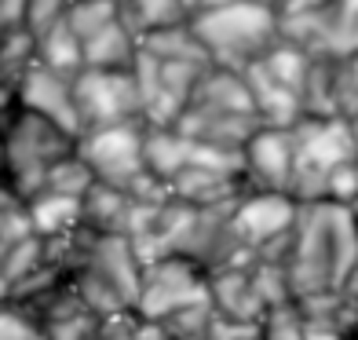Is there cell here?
Instances as JSON below:
<instances>
[{"instance_id":"1","label":"cell","mask_w":358,"mask_h":340,"mask_svg":"<svg viewBox=\"0 0 358 340\" xmlns=\"http://www.w3.org/2000/svg\"><path fill=\"white\" fill-rule=\"evenodd\" d=\"M48 241V264L62 267L66 282L88 300L92 311L117 315L136 311L139 278H143V256L124 234H99L88 227L44 238Z\"/></svg>"},{"instance_id":"2","label":"cell","mask_w":358,"mask_h":340,"mask_svg":"<svg viewBox=\"0 0 358 340\" xmlns=\"http://www.w3.org/2000/svg\"><path fill=\"white\" fill-rule=\"evenodd\" d=\"M358 264V223L340 201H296L285 249V278L292 297L340 289Z\"/></svg>"},{"instance_id":"3","label":"cell","mask_w":358,"mask_h":340,"mask_svg":"<svg viewBox=\"0 0 358 340\" xmlns=\"http://www.w3.org/2000/svg\"><path fill=\"white\" fill-rule=\"evenodd\" d=\"M190 29L213 66L223 70H245L267 48L282 37V15L278 8L259 4V0H231L223 8H208L190 15Z\"/></svg>"},{"instance_id":"4","label":"cell","mask_w":358,"mask_h":340,"mask_svg":"<svg viewBox=\"0 0 358 340\" xmlns=\"http://www.w3.org/2000/svg\"><path fill=\"white\" fill-rule=\"evenodd\" d=\"M0 121H4V183L26 201L41 190L44 172L59 157L77 150V136L44 113L19 106L15 99L0 113Z\"/></svg>"},{"instance_id":"5","label":"cell","mask_w":358,"mask_h":340,"mask_svg":"<svg viewBox=\"0 0 358 340\" xmlns=\"http://www.w3.org/2000/svg\"><path fill=\"white\" fill-rule=\"evenodd\" d=\"M289 136H292L289 194L296 201H322L325 176H329L340 161L355 157L348 118H315V113H303V118L289 128Z\"/></svg>"},{"instance_id":"6","label":"cell","mask_w":358,"mask_h":340,"mask_svg":"<svg viewBox=\"0 0 358 340\" xmlns=\"http://www.w3.org/2000/svg\"><path fill=\"white\" fill-rule=\"evenodd\" d=\"M208 304V271L183 253H161L143 260L136 315L146 322H161L183 307Z\"/></svg>"},{"instance_id":"7","label":"cell","mask_w":358,"mask_h":340,"mask_svg":"<svg viewBox=\"0 0 358 340\" xmlns=\"http://www.w3.org/2000/svg\"><path fill=\"white\" fill-rule=\"evenodd\" d=\"M143 132H146L143 121H124V125L88 128V132L77 136V154L92 169L95 183L117 187L128 194L150 176L143 161Z\"/></svg>"},{"instance_id":"8","label":"cell","mask_w":358,"mask_h":340,"mask_svg":"<svg viewBox=\"0 0 358 340\" xmlns=\"http://www.w3.org/2000/svg\"><path fill=\"white\" fill-rule=\"evenodd\" d=\"M73 110L80 132L124 121H143V95L132 70H77Z\"/></svg>"},{"instance_id":"9","label":"cell","mask_w":358,"mask_h":340,"mask_svg":"<svg viewBox=\"0 0 358 340\" xmlns=\"http://www.w3.org/2000/svg\"><path fill=\"white\" fill-rule=\"evenodd\" d=\"M296 220V198L282 190H245L231 208V227L245 249H264L274 238L289 234Z\"/></svg>"},{"instance_id":"10","label":"cell","mask_w":358,"mask_h":340,"mask_svg":"<svg viewBox=\"0 0 358 340\" xmlns=\"http://www.w3.org/2000/svg\"><path fill=\"white\" fill-rule=\"evenodd\" d=\"M241 180L245 190H282L292 183V136L289 128L256 125L241 143Z\"/></svg>"},{"instance_id":"11","label":"cell","mask_w":358,"mask_h":340,"mask_svg":"<svg viewBox=\"0 0 358 340\" xmlns=\"http://www.w3.org/2000/svg\"><path fill=\"white\" fill-rule=\"evenodd\" d=\"M15 103L26 106V110H37L44 118H52L55 125L70 128L73 136H80V121H77V110H73V77L70 73H59L44 62H29L22 70V77L15 80Z\"/></svg>"},{"instance_id":"12","label":"cell","mask_w":358,"mask_h":340,"mask_svg":"<svg viewBox=\"0 0 358 340\" xmlns=\"http://www.w3.org/2000/svg\"><path fill=\"white\" fill-rule=\"evenodd\" d=\"M249 264L252 260L208 271V304H213V311L223 315V318L256 322L259 326V315L267 311V304H264V297H259V289L252 282Z\"/></svg>"},{"instance_id":"13","label":"cell","mask_w":358,"mask_h":340,"mask_svg":"<svg viewBox=\"0 0 358 340\" xmlns=\"http://www.w3.org/2000/svg\"><path fill=\"white\" fill-rule=\"evenodd\" d=\"M249 85V95H252V110H256V121L259 125H271V128H292L300 118H303V103L300 95L278 85L259 62H249L245 70H241Z\"/></svg>"},{"instance_id":"14","label":"cell","mask_w":358,"mask_h":340,"mask_svg":"<svg viewBox=\"0 0 358 340\" xmlns=\"http://www.w3.org/2000/svg\"><path fill=\"white\" fill-rule=\"evenodd\" d=\"M139 34L124 19H113L99 34L80 41V70H132L139 59Z\"/></svg>"},{"instance_id":"15","label":"cell","mask_w":358,"mask_h":340,"mask_svg":"<svg viewBox=\"0 0 358 340\" xmlns=\"http://www.w3.org/2000/svg\"><path fill=\"white\" fill-rule=\"evenodd\" d=\"M26 216L34 234L41 238H62L80 227V198L55 190H37L34 198H26Z\"/></svg>"},{"instance_id":"16","label":"cell","mask_w":358,"mask_h":340,"mask_svg":"<svg viewBox=\"0 0 358 340\" xmlns=\"http://www.w3.org/2000/svg\"><path fill=\"white\" fill-rule=\"evenodd\" d=\"M143 161H146V172L169 187L172 176L179 169H187V136L176 132L172 125H146V132H143Z\"/></svg>"},{"instance_id":"17","label":"cell","mask_w":358,"mask_h":340,"mask_svg":"<svg viewBox=\"0 0 358 340\" xmlns=\"http://www.w3.org/2000/svg\"><path fill=\"white\" fill-rule=\"evenodd\" d=\"M34 41H37V62H44V66H52L59 73H70V77L85 66V62H80V37L66 26V19H59L55 26L41 29Z\"/></svg>"},{"instance_id":"18","label":"cell","mask_w":358,"mask_h":340,"mask_svg":"<svg viewBox=\"0 0 358 340\" xmlns=\"http://www.w3.org/2000/svg\"><path fill=\"white\" fill-rule=\"evenodd\" d=\"M121 19L136 29V34H150V29L187 22V4L183 0H117Z\"/></svg>"},{"instance_id":"19","label":"cell","mask_w":358,"mask_h":340,"mask_svg":"<svg viewBox=\"0 0 358 340\" xmlns=\"http://www.w3.org/2000/svg\"><path fill=\"white\" fill-rule=\"evenodd\" d=\"M66 26L80 41H88L92 34H99L103 26H110L113 19H121V4L117 0H70L66 8Z\"/></svg>"},{"instance_id":"20","label":"cell","mask_w":358,"mask_h":340,"mask_svg":"<svg viewBox=\"0 0 358 340\" xmlns=\"http://www.w3.org/2000/svg\"><path fill=\"white\" fill-rule=\"evenodd\" d=\"M95 183V176L92 169L80 161V154H66V157H59L52 169L44 172V183L41 190H55V194H70V198H85L88 187Z\"/></svg>"},{"instance_id":"21","label":"cell","mask_w":358,"mask_h":340,"mask_svg":"<svg viewBox=\"0 0 358 340\" xmlns=\"http://www.w3.org/2000/svg\"><path fill=\"white\" fill-rule=\"evenodd\" d=\"M259 340H307V322H303L296 297L271 304L259 315Z\"/></svg>"},{"instance_id":"22","label":"cell","mask_w":358,"mask_h":340,"mask_svg":"<svg viewBox=\"0 0 358 340\" xmlns=\"http://www.w3.org/2000/svg\"><path fill=\"white\" fill-rule=\"evenodd\" d=\"M26 234H34L29 216H26V201L0 180V256H4L15 241H22Z\"/></svg>"},{"instance_id":"23","label":"cell","mask_w":358,"mask_h":340,"mask_svg":"<svg viewBox=\"0 0 358 340\" xmlns=\"http://www.w3.org/2000/svg\"><path fill=\"white\" fill-rule=\"evenodd\" d=\"M0 340H48V333L26 311H19L11 304H0Z\"/></svg>"},{"instance_id":"24","label":"cell","mask_w":358,"mask_h":340,"mask_svg":"<svg viewBox=\"0 0 358 340\" xmlns=\"http://www.w3.org/2000/svg\"><path fill=\"white\" fill-rule=\"evenodd\" d=\"M66 8H70V0H22V26L37 37L41 29L55 26L66 15Z\"/></svg>"},{"instance_id":"25","label":"cell","mask_w":358,"mask_h":340,"mask_svg":"<svg viewBox=\"0 0 358 340\" xmlns=\"http://www.w3.org/2000/svg\"><path fill=\"white\" fill-rule=\"evenodd\" d=\"M358 194V161H340V165L325 176V201H340V205H351V198Z\"/></svg>"},{"instance_id":"26","label":"cell","mask_w":358,"mask_h":340,"mask_svg":"<svg viewBox=\"0 0 358 340\" xmlns=\"http://www.w3.org/2000/svg\"><path fill=\"white\" fill-rule=\"evenodd\" d=\"M22 26V0H0V37Z\"/></svg>"},{"instance_id":"27","label":"cell","mask_w":358,"mask_h":340,"mask_svg":"<svg viewBox=\"0 0 358 340\" xmlns=\"http://www.w3.org/2000/svg\"><path fill=\"white\" fill-rule=\"evenodd\" d=\"M318 4H325V0H282V4H278V15H292V11H311V8H318Z\"/></svg>"},{"instance_id":"28","label":"cell","mask_w":358,"mask_h":340,"mask_svg":"<svg viewBox=\"0 0 358 340\" xmlns=\"http://www.w3.org/2000/svg\"><path fill=\"white\" fill-rule=\"evenodd\" d=\"M183 4H187V19H190V15L208 11V8H223V4H231V0H183Z\"/></svg>"},{"instance_id":"29","label":"cell","mask_w":358,"mask_h":340,"mask_svg":"<svg viewBox=\"0 0 358 340\" xmlns=\"http://www.w3.org/2000/svg\"><path fill=\"white\" fill-rule=\"evenodd\" d=\"M348 128H351V143H355V161H358V110L348 118Z\"/></svg>"},{"instance_id":"30","label":"cell","mask_w":358,"mask_h":340,"mask_svg":"<svg viewBox=\"0 0 358 340\" xmlns=\"http://www.w3.org/2000/svg\"><path fill=\"white\" fill-rule=\"evenodd\" d=\"M11 99H15V92H11L8 85H0V110H4V106H8Z\"/></svg>"},{"instance_id":"31","label":"cell","mask_w":358,"mask_h":340,"mask_svg":"<svg viewBox=\"0 0 358 340\" xmlns=\"http://www.w3.org/2000/svg\"><path fill=\"white\" fill-rule=\"evenodd\" d=\"M348 208H351V216L358 220V194H355V198H351V205H348Z\"/></svg>"},{"instance_id":"32","label":"cell","mask_w":358,"mask_h":340,"mask_svg":"<svg viewBox=\"0 0 358 340\" xmlns=\"http://www.w3.org/2000/svg\"><path fill=\"white\" fill-rule=\"evenodd\" d=\"M259 4H271V8H278V4H282V0H259Z\"/></svg>"},{"instance_id":"33","label":"cell","mask_w":358,"mask_h":340,"mask_svg":"<svg viewBox=\"0 0 358 340\" xmlns=\"http://www.w3.org/2000/svg\"><path fill=\"white\" fill-rule=\"evenodd\" d=\"M351 340H358V326H355V333H351Z\"/></svg>"},{"instance_id":"34","label":"cell","mask_w":358,"mask_h":340,"mask_svg":"<svg viewBox=\"0 0 358 340\" xmlns=\"http://www.w3.org/2000/svg\"><path fill=\"white\" fill-rule=\"evenodd\" d=\"M355 223H358V220H355Z\"/></svg>"}]
</instances>
